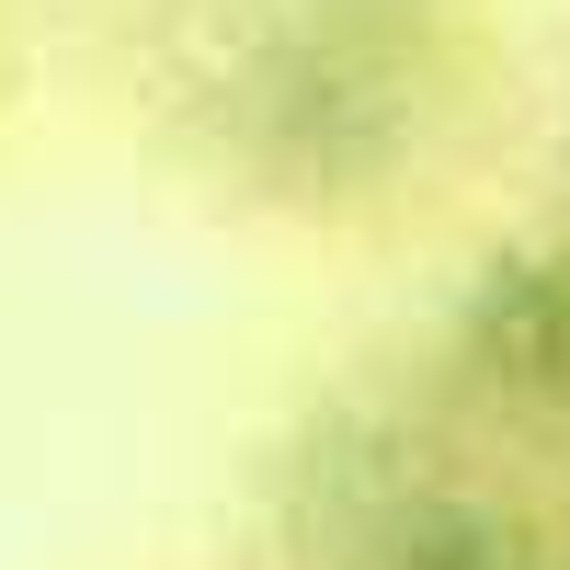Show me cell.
I'll return each mask as SVG.
<instances>
[{"label": "cell", "instance_id": "cell-2", "mask_svg": "<svg viewBox=\"0 0 570 570\" xmlns=\"http://www.w3.org/2000/svg\"><path fill=\"white\" fill-rule=\"evenodd\" d=\"M389 570H548V559H537V537L491 525V513L434 502V513H411V525H400V559H389Z\"/></svg>", "mask_w": 570, "mask_h": 570}, {"label": "cell", "instance_id": "cell-1", "mask_svg": "<svg viewBox=\"0 0 570 570\" xmlns=\"http://www.w3.org/2000/svg\"><path fill=\"white\" fill-rule=\"evenodd\" d=\"M468 331H480L491 376H513V389H548V400H570V252H559V263H502Z\"/></svg>", "mask_w": 570, "mask_h": 570}]
</instances>
